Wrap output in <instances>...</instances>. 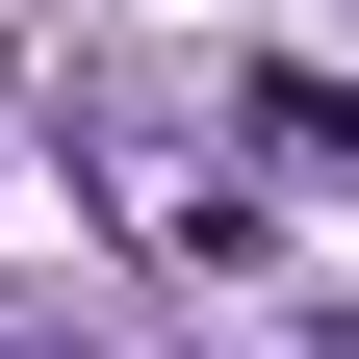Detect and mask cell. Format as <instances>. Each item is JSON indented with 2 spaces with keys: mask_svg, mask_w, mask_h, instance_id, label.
Listing matches in <instances>:
<instances>
[{
  "mask_svg": "<svg viewBox=\"0 0 359 359\" xmlns=\"http://www.w3.org/2000/svg\"><path fill=\"white\" fill-rule=\"evenodd\" d=\"M257 128H283V154H359V103H334V77H257Z\"/></svg>",
  "mask_w": 359,
  "mask_h": 359,
  "instance_id": "6da1fadb",
  "label": "cell"
}]
</instances>
